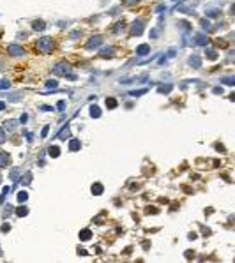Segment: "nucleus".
<instances>
[{
    "label": "nucleus",
    "instance_id": "25",
    "mask_svg": "<svg viewBox=\"0 0 235 263\" xmlns=\"http://www.w3.org/2000/svg\"><path fill=\"white\" fill-rule=\"evenodd\" d=\"M205 56H207L209 60H216V58H217V53H216V50H212V48H207V50H205Z\"/></svg>",
    "mask_w": 235,
    "mask_h": 263
},
{
    "label": "nucleus",
    "instance_id": "35",
    "mask_svg": "<svg viewBox=\"0 0 235 263\" xmlns=\"http://www.w3.org/2000/svg\"><path fill=\"white\" fill-rule=\"evenodd\" d=\"M124 28V21H118L117 25L113 27V34H120V30Z\"/></svg>",
    "mask_w": 235,
    "mask_h": 263
},
{
    "label": "nucleus",
    "instance_id": "39",
    "mask_svg": "<svg viewBox=\"0 0 235 263\" xmlns=\"http://www.w3.org/2000/svg\"><path fill=\"white\" fill-rule=\"evenodd\" d=\"M147 214H152V215H156V214H157V208H156V207H147Z\"/></svg>",
    "mask_w": 235,
    "mask_h": 263
},
{
    "label": "nucleus",
    "instance_id": "40",
    "mask_svg": "<svg viewBox=\"0 0 235 263\" xmlns=\"http://www.w3.org/2000/svg\"><path fill=\"white\" fill-rule=\"evenodd\" d=\"M2 143H5V132H4V129L0 127V145Z\"/></svg>",
    "mask_w": 235,
    "mask_h": 263
},
{
    "label": "nucleus",
    "instance_id": "47",
    "mask_svg": "<svg viewBox=\"0 0 235 263\" xmlns=\"http://www.w3.org/2000/svg\"><path fill=\"white\" fill-rule=\"evenodd\" d=\"M202 233H203V235H205V237H207V235H210V230H209V228H205V226H203V228H202Z\"/></svg>",
    "mask_w": 235,
    "mask_h": 263
},
{
    "label": "nucleus",
    "instance_id": "22",
    "mask_svg": "<svg viewBox=\"0 0 235 263\" xmlns=\"http://www.w3.org/2000/svg\"><path fill=\"white\" fill-rule=\"evenodd\" d=\"M117 99H113V97H108V99H106V108H108V110H115V108H117Z\"/></svg>",
    "mask_w": 235,
    "mask_h": 263
},
{
    "label": "nucleus",
    "instance_id": "32",
    "mask_svg": "<svg viewBox=\"0 0 235 263\" xmlns=\"http://www.w3.org/2000/svg\"><path fill=\"white\" fill-rule=\"evenodd\" d=\"M16 124H18L16 120H7V122H5V129H9V131H13V129L16 127Z\"/></svg>",
    "mask_w": 235,
    "mask_h": 263
},
{
    "label": "nucleus",
    "instance_id": "3",
    "mask_svg": "<svg viewBox=\"0 0 235 263\" xmlns=\"http://www.w3.org/2000/svg\"><path fill=\"white\" fill-rule=\"evenodd\" d=\"M143 27H145L143 19H136V21L131 25V36H141V34H143Z\"/></svg>",
    "mask_w": 235,
    "mask_h": 263
},
{
    "label": "nucleus",
    "instance_id": "18",
    "mask_svg": "<svg viewBox=\"0 0 235 263\" xmlns=\"http://www.w3.org/2000/svg\"><path fill=\"white\" fill-rule=\"evenodd\" d=\"M173 90V85H170V83H166V85H161L159 88H157V92L159 94H170Z\"/></svg>",
    "mask_w": 235,
    "mask_h": 263
},
{
    "label": "nucleus",
    "instance_id": "28",
    "mask_svg": "<svg viewBox=\"0 0 235 263\" xmlns=\"http://www.w3.org/2000/svg\"><path fill=\"white\" fill-rule=\"evenodd\" d=\"M200 27H202L203 30H210V21H209V18L200 19Z\"/></svg>",
    "mask_w": 235,
    "mask_h": 263
},
{
    "label": "nucleus",
    "instance_id": "50",
    "mask_svg": "<svg viewBox=\"0 0 235 263\" xmlns=\"http://www.w3.org/2000/svg\"><path fill=\"white\" fill-rule=\"evenodd\" d=\"M41 110H44V111H53L51 106H41Z\"/></svg>",
    "mask_w": 235,
    "mask_h": 263
},
{
    "label": "nucleus",
    "instance_id": "51",
    "mask_svg": "<svg viewBox=\"0 0 235 263\" xmlns=\"http://www.w3.org/2000/svg\"><path fill=\"white\" fill-rule=\"evenodd\" d=\"M175 55H177V50H173V48H172V50L168 51V56H175Z\"/></svg>",
    "mask_w": 235,
    "mask_h": 263
},
{
    "label": "nucleus",
    "instance_id": "23",
    "mask_svg": "<svg viewBox=\"0 0 235 263\" xmlns=\"http://www.w3.org/2000/svg\"><path fill=\"white\" fill-rule=\"evenodd\" d=\"M221 83H223V85H228V87H234V85H235V78H234V76L221 78Z\"/></svg>",
    "mask_w": 235,
    "mask_h": 263
},
{
    "label": "nucleus",
    "instance_id": "42",
    "mask_svg": "<svg viewBox=\"0 0 235 263\" xmlns=\"http://www.w3.org/2000/svg\"><path fill=\"white\" fill-rule=\"evenodd\" d=\"M9 230H11V224H9V223H4V224H2V231H4V233H7Z\"/></svg>",
    "mask_w": 235,
    "mask_h": 263
},
{
    "label": "nucleus",
    "instance_id": "6",
    "mask_svg": "<svg viewBox=\"0 0 235 263\" xmlns=\"http://www.w3.org/2000/svg\"><path fill=\"white\" fill-rule=\"evenodd\" d=\"M99 56H101V58H113V56H115V48H113V46L103 48V50L99 51Z\"/></svg>",
    "mask_w": 235,
    "mask_h": 263
},
{
    "label": "nucleus",
    "instance_id": "20",
    "mask_svg": "<svg viewBox=\"0 0 235 263\" xmlns=\"http://www.w3.org/2000/svg\"><path fill=\"white\" fill-rule=\"evenodd\" d=\"M177 27H178L182 32H189V30H191V25H189L187 21H184V19H182V21H178V23H177Z\"/></svg>",
    "mask_w": 235,
    "mask_h": 263
},
{
    "label": "nucleus",
    "instance_id": "33",
    "mask_svg": "<svg viewBox=\"0 0 235 263\" xmlns=\"http://www.w3.org/2000/svg\"><path fill=\"white\" fill-rule=\"evenodd\" d=\"M14 212V207L13 205H5V208H4V217H7L9 214H13Z\"/></svg>",
    "mask_w": 235,
    "mask_h": 263
},
{
    "label": "nucleus",
    "instance_id": "15",
    "mask_svg": "<svg viewBox=\"0 0 235 263\" xmlns=\"http://www.w3.org/2000/svg\"><path fill=\"white\" fill-rule=\"evenodd\" d=\"M32 28H34L36 32H41V30H44V28H46V23H44L42 19H36V21L32 23Z\"/></svg>",
    "mask_w": 235,
    "mask_h": 263
},
{
    "label": "nucleus",
    "instance_id": "52",
    "mask_svg": "<svg viewBox=\"0 0 235 263\" xmlns=\"http://www.w3.org/2000/svg\"><path fill=\"white\" fill-rule=\"evenodd\" d=\"M214 94H223V88H219V87H216L214 90H212Z\"/></svg>",
    "mask_w": 235,
    "mask_h": 263
},
{
    "label": "nucleus",
    "instance_id": "7",
    "mask_svg": "<svg viewBox=\"0 0 235 263\" xmlns=\"http://www.w3.org/2000/svg\"><path fill=\"white\" fill-rule=\"evenodd\" d=\"M187 64H189L191 67L198 69V67L202 65V56H200V55H191L189 58H187Z\"/></svg>",
    "mask_w": 235,
    "mask_h": 263
},
{
    "label": "nucleus",
    "instance_id": "14",
    "mask_svg": "<svg viewBox=\"0 0 235 263\" xmlns=\"http://www.w3.org/2000/svg\"><path fill=\"white\" fill-rule=\"evenodd\" d=\"M205 14H207V18H217V16L221 14V11H219L217 7H209V9L205 11Z\"/></svg>",
    "mask_w": 235,
    "mask_h": 263
},
{
    "label": "nucleus",
    "instance_id": "5",
    "mask_svg": "<svg viewBox=\"0 0 235 263\" xmlns=\"http://www.w3.org/2000/svg\"><path fill=\"white\" fill-rule=\"evenodd\" d=\"M7 51H9V55L11 56H23L25 55V50L18 46V44H11L9 48H7Z\"/></svg>",
    "mask_w": 235,
    "mask_h": 263
},
{
    "label": "nucleus",
    "instance_id": "17",
    "mask_svg": "<svg viewBox=\"0 0 235 263\" xmlns=\"http://www.w3.org/2000/svg\"><path fill=\"white\" fill-rule=\"evenodd\" d=\"M81 149V143H80V140H69V150L71 152H76V150H80Z\"/></svg>",
    "mask_w": 235,
    "mask_h": 263
},
{
    "label": "nucleus",
    "instance_id": "49",
    "mask_svg": "<svg viewBox=\"0 0 235 263\" xmlns=\"http://www.w3.org/2000/svg\"><path fill=\"white\" fill-rule=\"evenodd\" d=\"M216 150H217V152H225V147H223V145H219V143H217V145H216Z\"/></svg>",
    "mask_w": 235,
    "mask_h": 263
},
{
    "label": "nucleus",
    "instance_id": "1",
    "mask_svg": "<svg viewBox=\"0 0 235 263\" xmlns=\"http://www.w3.org/2000/svg\"><path fill=\"white\" fill-rule=\"evenodd\" d=\"M53 73H55V74H59V76H67L69 79H76V76L71 74V65H67V64H64V62L55 64Z\"/></svg>",
    "mask_w": 235,
    "mask_h": 263
},
{
    "label": "nucleus",
    "instance_id": "8",
    "mask_svg": "<svg viewBox=\"0 0 235 263\" xmlns=\"http://www.w3.org/2000/svg\"><path fill=\"white\" fill-rule=\"evenodd\" d=\"M78 237H80V240H81V242H87V240H90V238H92V231H90L88 228H83V230L80 231Z\"/></svg>",
    "mask_w": 235,
    "mask_h": 263
},
{
    "label": "nucleus",
    "instance_id": "43",
    "mask_svg": "<svg viewBox=\"0 0 235 263\" xmlns=\"http://www.w3.org/2000/svg\"><path fill=\"white\" fill-rule=\"evenodd\" d=\"M157 36H159V28H154V30L150 32V37H152V39H156Z\"/></svg>",
    "mask_w": 235,
    "mask_h": 263
},
{
    "label": "nucleus",
    "instance_id": "34",
    "mask_svg": "<svg viewBox=\"0 0 235 263\" xmlns=\"http://www.w3.org/2000/svg\"><path fill=\"white\" fill-rule=\"evenodd\" d=\"M57 85H59V83H57V79H48V81H46V87H48V88H53V90H55V88H57Z\"/></svg>",
    "mask_w": 235,
    "mask_h": 263
},
{
    "label": "nucleus",
    "instance_id": "4",
    "mask_svg": "<svg viewBox=\"0 0 235 263\" xmlns=\"http://www.w3.org/2000/svg\"><path fill=\"white\" fill-rule=\"evenodd\" d=\"M101 42H103V36H94V37H90V41L87 42V50H96L101 46Z\"/></svg>",
    "mask_w": 235,
    "mask_h": 263
},
{
    "label": "nucleus",
    "instance_id": "30",
    "mask_svg": "<svg viewBox=\"0 0 235 263\" xmlns=\"http://www.w3.org/2000/svg\"><path fill=\"white\" fill-rule=\"evenodd\" d=\"M9 177H11V180H14V182H18V180H20V169H13Z\"/></svg>",
    "mask_w": 235,
    "mask_h": 263
},
{
    "label": "nucleus",
    "instance_id": "12",
    "mask_svg": "<svg viewBox=\"0 0 235 263\" xmlns=\"http://www.w3.org/2000/svg\"><path fill=\"white\" fill-rule=\"evenodd\" d=\"M90 191H92V194H94V196H101V194H103V191H104V187H103V184L96 182V184H92Z\"/></svg>",
    "mask_w": 235,
    "mask_h": 263
},
{
    "label": "nucleus",
    "instance_id": "10",
    "mask_svg": "<svg viewBox=\"0 0 235 263\" xmlns=\"http://www.w3.org/2000/svg\"><path fill=\"white\" fill-rule=\"evenodd\" d=\"M32 178H34V177H32V171H27L18 182H20L21 186H30V184H32Z\"/></svg>",
    "mask_w": 235,
    "mask_h": 263
},
{
    "label": "nucleus",
    "instance_id": "27",
    "mask_svg": "<svg viewBox=\"0 0 235 263\" xmlns=\"http://www.w3.org/2000/svg\"><path fill=\"white\" fill-rule=\"evenodd\" d=\"M16 198H18V201H20V203H25V201L28 200V192H27V191H20Z\"/></svg>",
    "mask_w": 235,
    "mask_h": 263
},
{
    "label": "nucleus",
    "instance_id": "41",
    "mask_svg": "<svg viewBox=\"0 0 235 263\" xmlns=\"http://www.w3.org/2000/svg\"><path fill=\"white\" fill-rule=\"evenodd\" d=\"M48 131H50V127H48V126H44V127H42V131H41V136H42V138H46V136H48Z\"/></svg>",
    "mask_w": 235,
    "mask_h": 263
},
{
    "label": "nucleus",
    "instance_id": "19",
    "mask_svg": "<svg viewBox=\"0 0 235 263\" xmlns=\"http://www.w3.org/2000/svg\"><path fill=\"white\" fill-rule=\"evenodd\" d=\"M48 154H50V157L57 159V157L60 155V149L57 147V145H53V147H50V149H48Z\"/></svg>",
    "mask_w": 235,
    "mask_h": 263
},
{
    "label": "nucleus",
    "instance_id": "24",
    "mask_svg": "<svg viewBox=\"0 0 235 263\" xmlns=\"http://www.w3.org/2000/svg\"><path fill=\"white\" fill-rule=\"evenodd\" d=\"M11 192V187L9 186H5V187L2 189V194H0V205L2 203H5V198H7V194Z\"/></svg>",
    "mask_w": 235,
    "mask_h": 263
},
{
    "label": "nucleus",
    "instance_id": "13",
    "mask_svg": "<svg viewBox=\"0 0 235 263\" xmlns=\"http://www.w3.org/2000/svg\"><path fill=\"white\" fill-rule=\"evenodd\" d=\"M69 136H71L69 126H64V127L59 131V134H57V138H60V140H65V138H69Z\"/></svg>",
    "mask_w": 235,
    "mask_h": 263
},
{
    "label": "nucleus",
    "instance_id": "46",
    "mask_svg": "<svg viewBox=\"0 0 235 263\" xmlns=\"http://www.w3.org/2000/svg\"><path fill=\"white\" fill-rule=\"evenodd\" d=\"M196 237H198V235H196L195 231H191V233H187V238H189V240H195Z\"/></svg>",
    "mask_w": 235,
    "mask_h": 263
},
{
    "label": "nucleus",
    "instance_id": "2",
    "mask_svg": "<svg viewBox=\"0 0 235 263\" xmlns=\"http://www.w3.org/2000/svg\"><path fill=\"white\" fill-rule=\"evenodd\" d=\"M37 50H41L42 53H50L53 50V41H51V37H41L37 41Z\"/></svg>",
    "mask_w": 235,
    "mask_h": 263
},
{
    "label": "nucleus",
    "instance_id": "48",
    "mask_svg": "<svg viewBox=\"0 0 235 263\" xmlns=\"http://www.w3.org/2000/svg\"><path fill=\"white\" fill-rule=\"evenodd\" d=\"M78 254H80V256H87V254H88V253H87V251H85V249H80V247H78Z\"/></svg>",
    "mask_w": 235,
    "mask_h": 263
},
{
    "label": "nucleus",
    "instance_id": "31",
    "mask_svg": "<svg viewBox=\"0 0 235 263\" xmlns=\"http://www.w3.org/2000/svg\"><path fill=\"white\" fill-rule=\"evenodd\" d=\"M214 42H216V46H217V48H228V42H226L225 39H216Z\"/></svg>",
    "mask_w": 235,
    "mask_h": 263
},
{
    "label": "nucleus",
    "instance_id": "45",
    "mask_svg": "<svg viewBox=\"0 0 235 263\" xmlns=\"http://www.w3.org/2000/svg\"><path fill=\"white\" fill-rule=\"evenodd\" d=\"M27 120H28V115H27V113H23V115L20 117V122H21V124H25Z\"/></svg>",
    "mask_w": 235,
    "mask_h": 263
},
{
    "label": "nucleus",
    "instance_id": "21",
    "mask_svg": "<svg viewBox=\"0 0 235 263\" xmlns=\"http://www.w3.org/2000/svg\"><path fill=\"white\" fill-rule=\"evenodd\" d=\"M90 117H92V118H99V117H101V110H99V106H96V104L90 106Z\"/></svg>",
    "mask_w": 235,
    "mask_h": 263
},
{
    "label": "nucleus",
    "instance_id": "53",
    "mask_svg": "<svg viewBox=\"0 0 235 263\" xmlns=\"http://www.w3.org/2000/svg\"><path fill=\"white\" fill-rule=\"evenodd\" d=\"M4 108H5V103H4V101H0V111H2Z\"/></svg>",
    "mask_w": 235,
    "mask_h": 263
},
{
    "label": "nucleus",
    "instance_id": "26",
    "mask_svg": "<svg viewBox=\"0 0 235 263\" xmlns=\"http://www.w3.org/2000/svg\"><path fill=\"white\" fill-rule=\"evenodd\" d=\"M16 215H18V217H25V215H28V208L23 207V205H21V207H18V208H16Z\"/></svg>",
    "mask_w": 235,
    "mask_h": 263
},
{
    "label": "nucleus",
    "instance_id": "37",
    "mask_svg": "<svg viewBox=\"0 0 235 263\" xmlns=\"http://www.w3.org/2000/svg\"><path fill=\"white\" fill-rule=\"evenodd\" d=\"M184 254H186V260H193V258H195V253H193V251H186Z\"/></svg>",
    "mask_w": 235,
    "mask_h": 263
},
{
    "label": "nucleus",
    "instance_id": "29",
    "mask_svg": "<svg viewBox=\"0 0 235 263\" xmlns=\"http://www.w3.org/2000/svg\"><path fill=\"white\" fill-rule=\"evenodd\" d=\"M147 94V88H141V90H131L129 92V95H133V97H140V95Z\"/></svg>",
    "mask_w": 235,
    "mask_h": 263
},
{
    "label": "nucleus",
    "instance_id": "44",
    "mask_svg": "<svg viewBox=\"0 0 235 263\" xmlns=\"http://www.w3.org/2000/svg\"><path fill=\"white\" fill-rule=\"evenodd\" d=\"M140 0H124V4L126 5H135V4H138Z\"/></svg>",
    "mask_w": 235,
    "mask_h": 263
},
{
    "label": "nucleus",
    "instance_id": "16",
    "mask_svg": "<svg viewBox=\"0 0 235 263\" xmlns=\"http://www.w3.org/2000/svg\"><path fill=\"white\" fill-rule=\"evenodd\" d=\"M195 41H196L198 46H207V42H209V39H207L205 34H198V36L195 37Z\"/></svg>",
    "mask_w": 235,
    "mask_h": 263
},
{
    "label": "nucleus",
    "instance_id": "38",
    "mask_svg": "<svg viewBox=\"0 0 235 263\" xmlns=\"http://www.w3.org/2000/svg\"><path fill=\"white\" fill-rule=\"evenodd\" d=\"M57 110H59V111H64V110H65V103H64V101H59V104H57Z\"/></svg>",
    "mask_w": 235,
    "mask_h": 263
},
{
    "label": "nucleus",
    "instance_id": "9",
    "mask_svg": "<svg viewBox=\"0 0 235 263\" xmlns=\"http://www.w3.org/2000/svg\"><path fill=\"white\" fill-rule=\"evenodd\" d=\"M149 53H150V46H149V44H140L136 48L138 56H145V55H149Z\"/></svg>",
    "mask_w": 235,
    "mask_h": 263
},
{
    "label": "nucleus",
    "instance_id": "36",
    "mask_svg": "<svg viewBox=\"0 0 235 263\" xmlns=\"http://www.w3.org/2000/svg\"><path fill=\"white\" fill-rule=\"evenodd\" d=\"M11 85H9V81L7 79H0V90H7Z\"/></svg>",
    "mask_w": 235,
    "mask_h": 263
},
{
    "label": "nucleus",
    "instance_id": "11",
    "mask_svg": "<svg viewBox=\"0 0 235 263\" xmlns=\"http://www.w3.org/2000/svg\"><path fill=\"white\" fill-rule=\"evenodd\" d=\"M9 163H11V155L5 154V152H0V168L9 166Z\"/></svg>",
    "mask_w": 235,
    "mask_h": 263
}]
</instances>
